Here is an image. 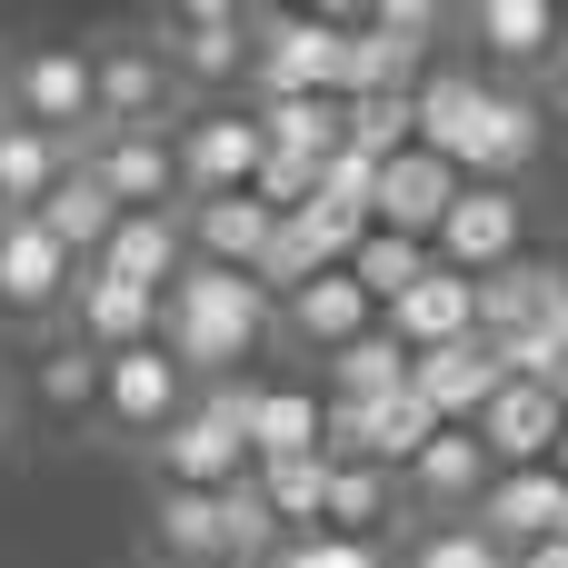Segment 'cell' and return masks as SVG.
Segmentation results:
<instances>
[{"label":"cell","mask_w":568,"mask_h":568,"mask_svg":"<svg viewBox=\"0 0 568 568\" xmlns=\"http://www.w3.org/2000/svg\"><path fill=\"white\" fill-rule=\"evenodd\" d=\"M280 329V300L240 270H210L190 260L170 290H160V349L210 389V379H240V359H260V339Z\"/></svg>","instance_id":"obj_1"},{"label":"cell","mask_w":568,"mask_h":568,"mask_svg":"<svg viewBox=\"0 0 568 568\" xmlns=\"http://www.w3.org/2000/svg\"><path fill=\"white\" fill-rule=\"evenodd\" d=\"M0 100H10V120H30V130L60 140V150H90V140H100V80H90V50H80V40H30V50H10Z\"/></svg>","instance_id":"obj_2"},{"label":"cell","mask_w":568,"mask_h":568,"mask_svg":"<svg viewBox=\"0 0 568 568\" xmlns=\"http://www.w3.org/2000/svg\"><path fill=\"white\" fill-rule=\"evenodd\" d=\"M339 40H349L339 10H260V40H250L260 100H339Z\"/></svg>","instance_id":"obj_3"},{"label":"cell","mask_w":568,"mask_h":568,"mask_svg":"<svg viewBox=\"0 0 568 568\" xmlns=\"http://www.w3.org/2000/svg\"><path fill=\"white\" fill-rule=\"evenodd\" d=\"M250 40L260 20L240 0H180L160 20V60L180 70V90H220V80H250Z\"/></svg>","instance_id":"obj_4"},{"label":"cell","mask_w":568,"mask_h":568,"mask_svg":"<svg viewBox=\"0 0 568 568\" xmlns=\"http://www.w3.org/2000/svg\"><path fill=\"white\" fill-rule=\"evenodd\" d=\"M90 80H100V130H180V70L160 60V40H110L90 50Z\"/></svg>","instance_id":"obj_5"},{"label":"cell","mask_w":568,"mask_h":568,"mask_svg":"<svg viewBox=\"0 0 568 568\" xmlns=\"http://www.w3.org/2000/svg\"><path fill=\"white\" fill-rule=\"evenodd\" d=\"M170 150H180V190L190 200H230V190H250L260 180V110H200V120H180L170 130Z\"/></svg>","instance_id":"obj_6"},{"label":"cell","mask_w":568,"mask_h":568,"mask_svg":"<svg viewBox=\"0 0 568 568\" xmlns=\"http://www.w3.org/2000/svg\"><path fill=\"white\" fill-rule=\"evenodd\" d=\"M180 409H190V369H180L160 339H150V349L100 359V419H110L120 439H160Z\"/></svg>","instance_id":"obj_7"},{"label":"cell","mask_w":568,"mask_h":568,"mask_svg":"<svg viewBox=\"0 0 568 568\" xmlns=\"http://www.w3.org/2000/svg\"><path fill=\"white\" fill-rule=\"evenodd\" d=\"M150 459H160V489H210V499H220V489H240V479L260 469V459H250V439H240L220 409H200V389H190V409L150 439Z\"/></svg>","instance_id":"obj_8"},{"label":"cell","mask_w":568,"mask_h":568,"mask_svg":"<svg viewBox=\"0 0 568 568\" xmlns=\"http://www.w3.org/2000/svg\"><path fill=\"white\" fill-rule=\"evenodd\" d=\"M80 170H90V180H100L120 210H190L170 130H100V140L80 150Z\"/></svg>","instance_id":"obj_9"},{"label":"cell","mask_w":568,"mask_h":568,"mask_svg":"<svg viewBox=\"0 0 568 568\" xmlns=\"http://www.w3.org/2000/svg\"><path fill=\"white\" fill-rule=\"evenodd\" d=\"M80 290V260L40 230V220H0V320H60Z\"/></svg>","instance_id":"obj_10"},{"label":"cell","mask_w":568,"mask_h":568,"mask_svg":"<svg viewBox=\"0 0 568 568\" xmlns=\"http://www.w3.org/2000/svg\"><path fill=\"white\" fill-rule=\"evenodd\" d=\"M429 260H439V270H459V280L509 270V260H519V200H509V190H489V180H469V190L449 200V220H439Z\"/></svg>","instance_id":"obj_11"},{"label":"cell","mask_w":568,"mask_h":568,"mask_svg":"<svg viewBox=\"0 0 568 568\" xmlns=\"http://www.w3.org/2000/svg\"><path fill=\"white\" fill-rule=\"evenodd\" d=\"M559 429H568V409H559V389H539V379H499V399L469 419V439L489 449V469H549Z\"/></svg>","instance_id":"obj_12"},{"label":"cell","mask_w":568,"mask_h":568,"mask_svg":"<svg viewBox=\"0 0 568 568\" xmlns=\"http://www.w3.org/2000/svg\"><path fill=\"white\" fill-rule=\"evenodd\" d=\"M539 140H549V110H539L529 90L489 80V100H479V130H469V150H459V180H489V190H509V180L539 160Z\"/></svg>","instance_id":"obj_13"},{"label":"cell","mask_w":568,"mask_h":568,"mask_svg":"<svg viewBox=\"0 0 568 568\" xmlns=\"http://www.w3.org/2000/svg\"><path fill=\"white\" fill-rule=\"evenodd\" d=\"M489 449L469 439V429H439L409 469H399V489H409V509L419 519H479V499H489Z\"/></svg>","instance_id":"obj_14"},{"label":"cell","mask_w":568,"mask_h":568,"mask_svg":"<svg viewBox=\"0 0 568 568\" xmlns=\"http://www.w3.org/2000/svg\"><path fill=\"white\" fill-rule=\"evenodd\" d=\"M459 190H469V180H459L439 150H399V160L379 170V190H369V220L399 230V240H439V220H449Z\"/></svg>","instance_id":"obj_15"},{"label":"cell","mask_w":568,"mask_h":568,"mask_svg":"<svg viewBox=\"0 0 568 568\" xmlns=\"http://www.w3.org/2000/svg\"><path fill=\"white\" fill-rule=\"evenodd\" d=\"M100 280H120V290H170L180 270H190V220L180 210H120V230H110V250L90 260Z\"/></svg>","instance_id":"obj_16"},{"label":"cell","mask_w":568,"mask_h":568,"mask_svg":"<svg viewBox=\"0 0 568 568\" xmlns=\"http://www.w3.org/2000/svg\"><path fill=\"white\" fill-rule=\"evenodd\" d=\"M379 329H389L409 359L459 349V339H479V290H469L459 270H439V260H429V280H419L409 300H389V310H379Z\"/></svg>","instance_id":"obj_17"},{"label":"cell","mask_w":568,"mask_h":568,"mask_svg":"<svg viewBox=\"0 0 568 568\" xmlns=\"http://www.w3.org/2000/svg\"><path fill=\"white\" fill-rule=\"evenodd\" d=\"M70 339H80L90 359L150 349V339H160V300H150V290H120V280H100V270H80V290H70Z\"/></svg>","instance_id":"obj_18"},{"label":"cell","mask_w":568,"mask_h":568,"mask_svg":"<svg viewBox=\"0 0 568 568\" xmlns=\"http://www.w3.org/2000/svg\"><path fill=\"white\" fill-rule=\"evenodd\" d=\"M499 379H509V369H499V349H489V339H459V349L409 359V389L429 399V419H439V429H469V419L499 399Z\"/></svg>","instance_id":"obj_19"},{"label":"cell","mask_w":568,"mask_h":568,"mask_svg":"<svg viewBox=\"0 0 568 568\" xmlns=\"http://www.w3.org/2000/svg\"><path fill=\"white\" fill-rule=\"evenodd\" d=\"M180 220H190V260H210V270H240V280H260V260H270V230H280V210H260L250 190H230V200H190Z\"/></svg>","instance_id":"obj_20"},{"label":"cell","mask_w":568,"mask_h":568,"mask_svg":"<svg viewBox=\"0 0 568 568\" xmlns=\"http://www.w3.org/2000/svg\"><path fill=\"white\" fill-rule=\"evenodd\" d=\"M479 290V339H529V329H559V260H509V270H489V280H469Z\"/></svg>","instance_id":"obj_21"},{"label":"cell","mask_w":568,"mask_h":568,"mask_svg":"<svg viewBox=\"0 0 568 568\" xmlns=\"http://www.w3.org/2000/svg\"><path fill=\"white\" fill-rule=\"evenodd\" d=\"M150 549H160V568H230V499L160 489L150 499Z\"/></svg>","instance_id":"obj_22"},{"label":"cell","mask_w":568,"mask_h":568,"mask_svg":"<svg viewBox=\"0 0 568 568\" xmlns=\"http://www.w3.org/2000/svg\"><path fill=\"white\" fill-rule=\"evenodd\" d=\"M469 30H479V50H489L499 70H549L568 50V10L559 0H479Z\"/></svg>","instance_id":"obj_23"},{"label":"cell","mask_w":568,"mask_h":568,"mask_svg":"<svg viewBox=\"0 0 568 568\" xmlns=\"http://www.w3.org/2000/svg\"><path fill=\"white\" fill-rule=\"evenodd\" d=\"M280 310H290V329H300L310 349H329V359H339L349 339H369V329H379V300H369V290H359L349 270H329V280H310V290H290Z\"/></svg>","instance_id":"obj_24"},{"label":"cell","mask_w":568,"mask_h":568,"mask_svg":"<svg viewBox=\"0 0 568 568\" xmlns=\"http://www.w3.org/2000/svg\"><path fill=\"white\" fill-rule=\"evenodd\" d=\"M30 220H40V230H50V240H60V250H70L80 270H90V260L110 250V230H120V200H110V190H100V180H90V170L70 160V170H60V190H50V200H40Z\"/></svg>","instance_id":"obj_25"},{"label":"cell","mask_w":568,"mask_h":568,"mask_svg":"<svg viewBox=\"0 0 568 568\" xmlns=\"http://www.w3.org/2000/svg\"><path fill=\"white\" fill-rule=\"evenodd\" d=\"M479 100H489L479 70H429V80L409 90V110H419V150H439V160L459 170V150H469V130H479Z\"/></svg>","instance_id":"obj_26"},{"label":"cell","mask_w":568,"mask_h":568,"mask_svg":"<svg viewBox=\"0 0 568 568\" xmlns=\"http://www.w3.org/2000/svg\"><path fill=\"white\" fill-rule=\"evenodd\" d=\"M260 140H270L280 160L329 170V160L349 150V100H260Z\"/></svg>","instance_id":"obj_27"},{"label":"cell","mask_w":568,"mask_h":568,"mask_svg":"<svg viewBox=\"0 0 568 568\" xmlns=\"http://www.w3.org/2000/svg\"><path fill=\"white\" fill-rule=\"evenodd\" d=\"M329 439V399L320 389H260V419H250V459H320Z\"/></svg>","instance_id":"obj_28"},{"label":"cell","mask_w":568,"mask_h":568,"mask_svg":"<svg viewBox=\"0 0 568 568\" xmlns=\"http://www.w3.org/2000/svg\"><path fill=\"white\" fill-rule=\"evenodd\" d=\"M80 150H60V140H40L30 120H0V210L10 220H30L50 190H60V170H70Z\"/></svg>","instance_id":"obj_29"},{"label":"cell","mask_w":568,"mask_h":568,"mask_svg":"<svg viewBox=\"0 0 568 568\" xmlns=\"http://www.w3.org/2000/svg\"><path fill=\"white\" fill-rule=\"evenodd\" d=\"M409 389V349L389 339V329H369V339H349L339 359H329V389L320 399H339V409H379V399H399Z\"/></svg>","instance_id":"obj_30"},{"label":"cell","mask_w":568,"mask_h":568,"mask_svg":"<svg viewBox=\"0 0 568 568\" xmlns=\"http://www.w3.org/2000/svg\"><path fill=\"white\" fill-rule=\"evenodd\" d=\"M389 509H399V479L389 469H369V459H329V539H379L389 529Z\"/></svg>","instance_id":"obj_31"},{"label":"cell","mask_w":568,"mask_h":568,"mask_svg":"<svg viewBox=\"0 0 568 568\" xmlns=\"http://www.w3.org/2000/svg\"><path fill=\"white\" fill-rule=\"evenodd\" d=\"M250 479H260V509L280 519V539H310L329 519V459H270Z\"/></svg>","instance_id":"obj_32"},{"label":"cell","mask_w":568,"mask_h":568,"mask_svg":"<svg viewBox=\"0 0 568 568\" xmlns=\"http://www.w3.org/2000/svg\"><path fill=\"white\" fill-rule=\"evenodd\" d=\"M349 280L389 310V300H409L419 280H429V240H399V230H369L359 250H349Z\"/></svg>","instance_id":"obj_33"},{"label":"cell","mask_w":568,"mask_h":568,"mask_svg":"<svg viewBox=\"0 0 568 568\" xmlns=\"http://www.w3.org/2000/svg\"><path fill=\"white\" fill-rule=\"evenodd\" d=\"M399 568H509V549L479 529V519H429L419 539H409V559Z\"/></svg>","instance_id":"obj_34"},{"label":"cell","mask_w":568,"mask_h":568,"mask_svg":"<svg viewBox=\"0 0 568 568\" xmlns=\"http://www.w3.org/2000/svg\"><path fill=\"white\" fill-rule=\"evenodd\" d=\"M40 399H50L60 419H80V409H100V359H90L80 339H60V349L40 359Z\"/></svg>","instance_id":"obj_35"},{"label":"cell","mask_w":568,"mask_h":568,"mask_svg":"<svg viewBox=\"0 0 568 568\" xmlns=\"http://www.w3.org/2000/svg\"><path fill=\"white\" fill-rule=\"evenodd\" d=\"M280 559H290V568H389V559H379V539H329V529L290 539Z\"/></svg>","instance_id":"obj_36"},{"label":"cell","mask_w":568,"mask_h":568,"mask_svg":"<svg viewBox=\"0 0 568 568\" xmlns=\"http://www.w3.org/2000/svg\"><path fill=\"white\" fill-rule=\"evenodd\" d=\"M369 20H379V30H409V40H429V30H439V10H429V0H379Z\"/></svg>","instance_id":"obj_37"},{"label":"cell","mask_w":568,"mask_h":568,"mask_svg":"<svg viewBox=\"0 0 568 568\" xmlns=\"http://www.w3.org/2000/svg\"><path fill=\"white\" fill-rule=\"evenodd\" d=\"M509 568H568V529H559V539H539V549H519Z\"/></svg>","instance_id":"obj_38"},{"label":"cell","mask_w":568,"mask_h":568,"mask_svg":"<svg viewBox=\"0 0 568 568\" xmlns=\"http://www.w3.org/2000/svg\"><path fill=\"white\" fill-rule=\"evenodd\" d=\"M559 339H568V260H559Z\"/></svg>","instance_id":"obj_39"},{"label":"cell","mask_w":568,"mask_h":568,"mask_svg":"<svg viewBox=\"0 0 568 568\" xmlns=\"http://www.w3.org/2000/svg\"><path fill=\"white\" fill-rule=\"evenodd\" d=\"M549 469H559V479H568V429H559V449H549Z\"/></svg>","instance_id":"obj_40"},{"label":"cell","mask_w":568,"mask_h":568,"mask_svg":"<svg viewBox=\"0 0 568 568\" xmlns=\"http://www.w3.org/2000/svg\"><path fill=\"white\" fill-rule=\"evenodd\" d=\"M240 568H290V559H280V549H270V559H240Z\"/></svg>","instance_id":"obj_41"},{"label":"cell","mask_w":568,"mask_h":568,"mask_svg":"<svg viewBox=\"0 0 568 568\" xmlns=\"http://www.w3.org/2000/svg\"><path fill=\"white\" fill-rule=\"evenodd\" d=\"M0 120H10V100H0Z\"/></svg>","instance_id":"obj_42"},{"label":"cell","mask_w":568,"mask_h":568,"mask_svg":"<svg viewBox=\"0 0 568 568\" xmlns=\"http://www.w3.org/2000/svg\"><path fill=\"white\" fill-rule=\"evenodd\" d=\"M0 220H10V210H0Z\"/></svg>","instance_id":"obj_43"}]
</instances>
